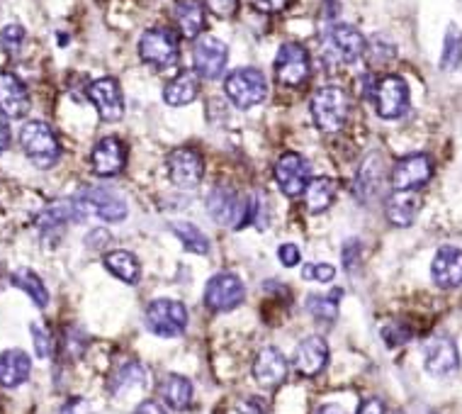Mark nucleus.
I'll return each mask as SVG.
<instances>
[{"instance_id":"6ab92c4d","label":"nucleus","mask_w":462,"mask_h":414,"mask_svg":"<svg viewBox=\"0 0 462 414\" xmlns=\"http://www.w3.org/2000/svg\"><path fill=\"white\" fill-rule=\"evenodd\" d=\"M92 171L102 178L118 176L119 171L125 169L126 163V149L125 144L119 142L118 137H105L95 144V149L91 154Z\"/></svg>"},{"instance_id":"f3484780","label":"nucleus","mask_w":462,"mask_h":414,"mask_svg":"<svg viewBox=\"0 0 462 414\" xmlns=\"http://www.w3.org/2000/svg\"><path fill=\"white\" fill-rule=\"evenodd\" d=\"M88 98L98 108L105 122H118L125 115V98H122V91L115 78H98L88 88Z\"/></svg>"},{"instance_id":"20e7f679","label":"nucleus","mask_w":462,"mask_h":414,"mask_svg":"<svg viewBox=\"0 0 462 414\" xmlns=\"http://www.w3.org/2000/svg\"><path fill=\"white\" fill-rule=\"evenodd\" d=\"M224 91H227L229 101L234 102L236 108L241 110H248V108H256L266 101L268 95V81L263 76L258 68H236L227 76V84H224Z\"/></svg>"},{"instance_id":"473e14b6","label":"nucleus","mask_w":462,"mask_h":414,"mask_svg":"<svg viewBox=\"0 0 462 414\" xmlns=\"http://www.w3.org/2000/svg\"><path fill=\"white\" fill-rule=\"evenodd\" d=\"M170 229H173V234L183 242V246L187 251H193V254L200 256H205L210 251V239L205 237V232H200V229L195 227V225H190V222H173Z\"/></svg>"},{"instance_id":"cd10ccee","label":"nucleus","mask_w":462,"mask_h":414,"mask_svg":"<svg viewBox=\"0 0 462 414\" xmlns=\"http://www.w3.org/2000/svg\"><path fill=\"white\" fill-rule=\"evenodd\" d=\"M109 388H112L115 395H126V392H135V390H144L146 388V371H144V366L136 364V361H125L118 371L112 373Z\"/></svg>"},{"instance_id":"4c0bfd02","label":"nucleus","mask_w":462,"mask_h":414,"mask_svg":"<svg viewBox=\"0 0 462 414\" xmlns=\"http://www.w3.org/2000/svg\"><path fill=\"white\" fill-rule=\"evenodd\" d=\"M32 341H34V351H37V356H39V358H49L54 344H51L49 331L44 330L42 324H32Z\"/></svg>"},{"instance_id":"423d86ee","label":"nucleus","mask_w":462,"mask_h":414,"mask_svg":"<svg viewBox=\"0 0 462 414\" xmlns=\"http://www.w3.org/2000/svg\"><path fill=\"white\" fill-rule=\"evenodd\" d=\"M146 327L152 334L163 339L180 337L187 327V310L178 300H153L146 310Z\"/></svg>"},{"instance_id":"4468645a","label":"nucleus","mask_w":462,"mask_h":414,"mask_svg":"<svg viewBox=\"0 0 462 414\" xmlns=\"http://www.w3.org/2000/svg\"><path fill=\"white\" fill-rule=\"evenodd\" d=\"M273 173H275L277 188H280L287 198L302 195L304 190H307V186H309V163H307V159L300 156V154H283V156L277 159Z\"/></svg>"},{"instance_id":"4be33fe9","label":"nucleus","mask_w":462,"mask_h":414,"mask_svg":"<svg viewBox=\"0 0 462 414\" xmlns=\"http://www.w3.org/2000/svg\"><path fill=\"white\" fill-rule=\"evenodd\" d=\"M253 378L263 388H275L287 378V361L275 347L263 348L253 364Z\"/></svg>"},{"instance_id":"f03ea898","label":"nucleus","mask_w":462,"mask_h":414,"mask_svg":"<svg viewBox=\"0 0 462 414\" xmlns=\"http://www.w3.org/2000/svg\"><path fill=\"white\" fill-rule=\"evenodd\" d=\"M76 220L98 217L102 222H122L126 217V203L122 195L109 188H83L74 198Z\"/></svg>"},{"instance_id":"1a4fd4ad","label":"nucleus","mask_w":462,"mask_h":414,"mask_svg":"<svg viewBox=\"0 0 462 414\" xmlns=\"http://www.w3.org/2000/svg\"><path fill=\"white\" fill-rule=\"evenodd\" d=\"M365 37L351 25H334L327 34V57L334 64L348 66L365 54Z\"/></svg>"},{"instance_id":"aec40b11","label":"nucleus","mask_w":462,"mask_h":414,"mask_svg":"<svg viewBox=\"0 0 462 414\" xmlns=\"http://www.w3.org/2000/svg\"><path fill=\"white\" fill-rule=\"evenodd\" d=\"M294 371L304 375V378H314L319 375L328 364V347L321 337H307L294 348Z\"/></svg>"},{"instance_id":"72a5a7b5","label":"nucleus","mask_w":462,"mask_h":414,"mask_svg":"<svg viewBox=\"0 0 462 414\" xmlns=\"http://www.w3.org/2000/svg\"><path fill=\"white\" fill-rule=\"evenodd\" d=\"M462 64V30L458 25H450L443 40V54H440V68L443 71H455Z\"/></svg>"},{"instance_id":"a19ab883","label":"nucleus","mask_w":462,"mask_h":414,"mask_svg":"<svg viewBox=\"0 0 462 414\" xmlns=\"http://www.w3.org/2000/svg\"><path fill=\"white\" fill-rule=\"evenodd\" d=\"M277 259L283 261V266L292 269V266H297V263H300L302 254H300V249H297L294 244H283L280 249H277Z\"/></svg>"},{"instance_id":"a878e982","label":"nucleus","mask_w":462,"mask_h":414,"mask_svg":"<svg viewBox=\"0 0 462 414\" xmlns=\"http://www.w3.org/2000/svg\"><path fill=\"white\" fill-rule=\"evenodd\" d=\"M176 20L180 34L187 37V40H195L205 30V5L200 0H178Z\"/></svg>"},{"instance_id":"b1692460","label":"nucleus","mask_w":462,"mask_h":414,"mask_svg":"<svg viewBox=\"0 0 462 414\" xmlns=\"http://www.w3.org/2000/svg\"><path fill=\"white\" fill-rule=\"evenodd\" d=\"M421 210V198L416 190H397L385 205L387 220L397 227H409Z\"/></svg>"},{"instance_id":"c85d7f7f","label":"nucleus","mask_w":462,"mask_h":414,"mask_svg":"<svg viewBox=\"0 0 462 414\" xmlns=\"http://www.w3.org/2000/svg\"><path fill=\"white\" fill-rule=\"evenodd\" d=\"M161 395L166 400V405L173 407V410H187L190 402H193V383L183 378V375H176L170 373L166 381L161 383Z\"/></svg>"},{"instance_id":"bb28decb","label":"nucleus","mask_w":462,"mask_h":414,"mask_svg":"<svg viewBox=\"0 0 462 414\" xmlns=\"http://www.w3.org/2000/svg\"><path fill=\"white\" fill-rule=\"evenodd\" d=\"M105 269H108L115 278L125 280L129 286H135L142 278V263L136 261V256L132 251H125V249H118V251H109L105 254Z\"/></svg>"},{"instance_id":"c756f323","label":"nucleus","mask_w":462,"mask_h":414,"mask_svg":"<svg viewBox=\"0 0 462 414\" xmlns=\"http://www.w3.org/2000/svg\"><path fill=\"white\" fill-rule=\"evenodd\" d=\"M304 200H307V210L314 215L328 210L336 200V183L331 178H314L304 190Z\"/></svg>"},{"instance_id":"f257e3e1","label":"nucleus","mask_w":462,"mask_h":414,"mask_svg":"<svg viewBox=\"0 0 462 414\" xmlns=\"http://www.w3.org/2000/svg\"><path fill=\"white\" fill-rule=\"evenodd\" d=\"M20 146L37 169H51L61 156L59 139L42 119H30L20 129Z\"/></svg>"},{"instance_id":"37998d69","label":"nucleus","mask_w":462,"mask_h":414,"mask_svg":"<svg viewBox=\"0 0 462 414\" xmlns=\"http://www.w3.org/2000/svg\"><path fill=\"white\" fill-rule=\"evenodd\" d=\"M61 414H92L91 402L83 398H71L66 405L61 407Z\"/></svg>"},{"instance_id":"7c9ffc66","label":"nucleus","mask_w":462,"mask_h":414,"mask_svg":"<svg viewBox=\"0 0 462 414\" xmlns=\"http://www.w3.org/2000/svg\"><path fill=\"white\" fill-rule=\"evenodd\" d=\"M379 183H382V163H379L378 154H370L368 159L362 161L358 178H355V193L361 195L362 200H370L372 195H378Z\"/></svg>"},{"instance_id":"5701e85b","label":"nucleus","mask_w":462,"mask_h":414,"mask_svg":"<svg viewBox=\"0 0 462 414\" xmlns=\"http://www.w3.org/2000/svg\"><path fill=\"white\" fill-rule=\"evenodd\" d=\"M32 371V361L25 351L20 348H10L0 354V388H17L30 378Z\"/></svg>"},{"instance_id":"ddd939ff","label":"nucleus","mask_w":462,"mask_h":414,"mask_svg":"<svg viewBox=\"0 0 462 414\" xmlns=\"http://www.w3.org/2000/svg\"><path fill=\"white\" fill-rule=\"evenodd\" d=\"M244 283L234 273H217L205 287V303L212 313H231L244 303Z\"/></svg>"},{"instance_id":"58836bf2","label":"nucleus","mask_w":462,"mask_h":414,"mask_svg":"<svg viewBox=\"0 0 462 414\" xmlns=\"http://www.w3.org/2000/svg\"><path fill=\"white\" fill-rule=\"evenodd\" d=\"M205 8L210 10L212 15L227 20V17L236 15V10H239V0H205Z\"/></svg>"},{"instance_id":"49530a36","label":"nucleus","mask_w":462,"mask_h":414,"mask_svg":"<svg viewBox=\"0 0 462 414\" xmlns=\"http://www.w3.org/2000/svg\"><path fill=\"white\" fill-rule=\"evenodd\" d=\"M136 414H166V410L156 402V400H146L136 407Z\"/></svg>"},{"instance_id":"c9c22d12","label":"nucleus","mask_w":462,"mask_h":414,"mask_svg":"<svg viewBox=\"0 0 462 414\" xmlns=\"http://www.w3.org/2000/svg\"><path fill=\"white\" fill-rule=\"evenodd\" d=\"M22 44H25V30L20 25H8L3 27V32H0V47L5 54H17V51L22 49Z\"/></svg>"},{"instance_id":"39448f33","label":"nucleus","mask_w":462,"mask_h":414,"mask_svg":"<svg viewBox=\"0 0 462 414\" xmlns=\"http://www.w3.org/2000/svg\"><path fill=\"white\" fill-rule=\"evenodd\" d=\"M139 57L153 68H170L178 61V34L169 27H152L139 40Z\"/></svg>"},{"instance_id":"e433bc0d","label":"nucleus","mask_w":462,"mask_h":414,"mask_svg":"<svg viewBox=\"0 0 462 414\" xmlns=\"http://www.w3.org/2000/svg\"><path fill=\"white\" fill-rule=\"evenodd\" d=\"M336 276V269L328 263H307L302 269V278L311 283H331Z\"/></svg>"},{"instance_id":"7ed1b4c3","label":"nucleus","mask_w":462,"mask_h":414,"mask_svg":"<svg viewBox=\"0 0 462 414\" xmlns=\"http://www.w3.org/2000/svg\"><path fill=\"white\" fill-rule=\"evenodd\" d=\"M348 110L351 101L338 85H324L311 98V119L321 132H338L348 119Z\"/></svg>"},{"instance_id":"79ce46f5","label":"nucleus","mask_w":462,"mask_h":414,"mask_svg":"<svg viewBox=\"0 0 462 414\" xmlns=\"http://www.w3.org/2000/svg\"><path fill=\"white\" fill-rule=\"evenodd\" d=\"M248 3L261 13H283L290 5V0H248Z\"/></svg>"},{"instance_id":"412c9836","label":"nucleus","mask_w":462,"mask_h":414,"mask_svg":"<svg viewBox=\"0 0 462 414\" xmlns=\"http://www.w3.org/2000/svg\"><path fill=\"white\" fill-rule=\"evenodd\" d=\"M0 112L8 118H25L30 112V93L25 84L8 71L0 74Z\"/></svg>"},{"instance_id":"f704fd0d","label":"nucleus","mask_w":462,"mask_h":414,"mask_svg":"<svg viewBox=\"0 0 462 414\" xmlns=\"http://www.w3.org/2000/svg\"><path fill=\"white\" fill-rule=\"evenodd\" d=\"M344 295V290H334L328 295H309L307 300V310L314 320L319 322H334L338 314V297Z\"/></svg>"},{"instance_id":"6e6552de","label":"nucleus","mask_w":462,"mask_h":414,"mask_svg":"<svg viewBox=\"0 0 462 414\" xmlns=\"http://www.w3.org/2000/svg\"><path fill=\"white\" fill-rule=\"evenodd\" d=\"M275 78L287 88H297L309 78V54L302 44L287 42L277 49L275 57Z\"/></svg>"},{"instance_id":"c03bdc74","label":"nucleus","mask_w":462,"mask_h":414,"mask_svg":"<svg viewBox=\"0 0 462 414\" xmlns=\"http://www.w3.org/2000/svg\"><path fill=\"white\" fill-rule=\"evenodd\" d=\"M239 412L241 414H268V407L266 402L258 398H246L239 402Z\"/></svg>"},{"instance_id":"393cba45","label":"nucleus","mask_w":462,"mask_h":414,"mask_svg":"<svg viewBox=\"0 0 462 414\" xmlns=\"http://www.w3.org/2000/svg\"><path fill=\"white\" fill-rule=\"evenodd\" d=\"M200 93V76L195 71H180L163 91V101L170 108H183L187 102H193Z\"/></svg>"},{"instance_id":"de8ad7c7","label":"nucleus","mask_w":462,"mask_h":414,"mask_svg":"<svg viewBox=\"0 0 462 414\" xmlns=\"http://www.w3.org/2000/svg\"><path fill=\"white\" fill-rule=\"evenodd\" d=\"M358 414H385V412H382V402H379V400H368V402H362L361 412Z\"/></svg>"},{"instance_id":"f8f14e48","label":"nucleus","mask_w":462,"mask_h":414,"mask_svg":"<svg viewBox=\"0 0 462 414\" xmlns=\"http://www.w3.org/2000/svg\"><path fill=\"white\" fill-rule=\"evenodd\" d=\"M169 176L173 181V186L183 188V190H193L200 186L202 173H205V163L197 149L193 146H178L169 154Z\"/></svg>"},{"instance_id":"0eeeda50","label":"nucleus","mask_w":462,"mask_h":414,"mask_svg":"<svg viewBox=\"0 0 462 414\" xmlns=\"http://www.w3.org/2000/svg\"><path fill=\"white\" fill-rule=\"evenodd\" d=\"M253 205L229 188H214L207 198V212L210 217L224 227H244L251 220Z\"/></svg>"},{"instance_id":"ea45409f","label":"nucleus","mask_w":462,"mask_h":414,"mask_svg":"<svg viewBox=\"0 0 462 414\" xmlns=\"http://www.w3.org/2000/svg\"><path fill=\"white\" fill-rule=\"evenodd\" d=\"M382 337H385V341L389 344V347H399V344H404V341H409L412 331L404 330V327H399V324H392V327H387V330L382 331Z\"/></svg>"},{"instance_id":"2f4dec72","label":"nucleus","mask_w":462,"mask_h":414,"mask_svg":"<svg viewBox=\"0 0 462 414\" xmlns=\"http://www.w3.org/2000/svg\"><path fill=\"white\" fill-rule=\"evenodd\" d=\"M10 283L15 287H20V290H25L27 295L32 297V303L37 304V307H47V304H49V290L44 286V280L34 271H30V269H17V271L13 273Z\"/></svg>"},{"instance_id":"a18cd8bd","label":"nucleus","mask_w":462,"mask_h":414,"mask_svg":"<svg viewBox=\"0 0 462 414\" xmlns=\"http://www.w3.org/2000/svg\"><path fill=\"white\" fill-rule=\"evenodd\" d=\"M10 144V125H8V115L0 112V154L8 149Z\"/></svg>"},{"instance_id":"09e8293b","label":"nucleus","mask_w":462,"mask_h":414,"mask_svg":"<svg viewBox=\"0 0 462 414\" xmlns=\"http://www.w3.org/2000/svg\"><path fill=\"white\" fill-rule=\"evenodd\" d=\"M317 414H348L341 405H321Z\"/></svg>"},{"instance_id":"9b49d317","label":"nucleus","mask_w":462,"mask_h":414,"mask_svg":"<svg viewBox=\"0 0 462 414\" xmlns=\"http://www.w3.org/2000/svg\"><path fill=\"white\" fill-rule=\"evenodd\" d=\"M375 110L382 119H399L409 110V85L399 76L379 78L375 85Z\"/></svg>"},{"instance_id":"dca6fc26","label":"nucleus","mask_w":462,"mask_h":414,"mask_svg":"<svg viewBox=\"0 0 462 414\" xmlns=\"http://www.w3.org/2000/svg\"><path fill=\"white\" fill-rule=\"evenodd\" d=\"M423 366H426V371L431 375H438V378L453 375L460 368V356H458V347H455L453 339H429L426 347H423Z\"/></svg>"},{"instance_id":"9d476101","label":"nucleus","mask_w":462,"mask_h":414,"mask_svg":"<svg viewBox=\"0 0 462 414\" xmlns=\"http://www.w3.org/2000/svg\"><path fill=\"white\" fill-rule=\"evenodd\" d=\"M229 59L227 44L212 37V34H202L200 40L195 42L193 47V64L195 74L200 78H207V81H214L224 74Z\"/></svg>"},{"instance_id":"a211bd4d","label":"nucleus","mask_w":462,"mask_h":414,"mask_svg":"<svg viewBox=\"0 0 462 414\" xmlns=\"http://www.w3.org/2000/svg\"><path fill=\"white\" fill-rule=\"evenodd\" d=\"M431 276L433 283L443 290H453L462 286V249L458 246H443L438 249L431 263Z\"/></svg>"},{"instance_id":"2eb2a0df","label":"nucleus","mask_w":462,"mask_h":414,"mask_svg":"<svg viewBox=\"0 0 462 414\" xmlns=\"http://www.w3.org/2000/svg\"><path fill=\"white\" fill-rule=\"evenodd\" d=\"M433 176V161L429 154H412L395 163L392 171V188L395 190H419Z\"/></svg>"}]
</instances>
